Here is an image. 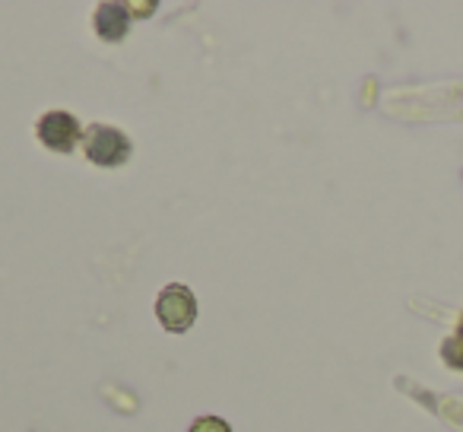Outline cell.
I'll use <instances>...</instances> for the list:
<instances>
[{"mask_svg": "<svg viewBox=\"0 0 463 432\" xmlns=\"http://www.w3.org/2000/svg\"><path fill=\"white\" fill-rule=\"evenodd\" d=\"M156 315H159L162 328L172 331V334H184L187 328L197 318V299L187 286L172 283L159 293V302H156Z\"/></svg>", "mask_w": 463, "mask_h": 432, "instance_id": "6da1fadb", "label": "cell"}, {"mask_svg": "<svg viewBox=\"0 0 463 432\" xmlns=\"http://www.w3.org/2000/svg\"><path fill=\"white\" fill-rule=\"evenodd\" d=\"M83 147H86V156H90L96 166H109V168L128 162V156H130L128 137L115 128H105V124H92V128H86Z\"/></svg>", "mask_w": 463, "mask_h": 432, "instance_id": "7a4b0ae2", "label": "cell"}, {"mask_svg": "<svg viewBox=\"0 0 463 432\" xmlns=\"http://www.w3.org/2000/svg\"><path fill=\"white\" fill-rule=\"evenodd\" d=\"M96 33L105 42L124 39V33H128V7H121V4H102L96 10Z\"/></svg>", "mask_w": 463, "mask_h": 432, "instance_id": "277c9868", "label": "cell"}, {"mask_svg": "<svg viewBox=\"0 0 463 432\" xmlns=\"http://www.w3.org/2000/svg\"><path fill=\"white\" fill-rule=\"evenodd\" d=\"M448 360L457 362V366H463V324H460V334L448 343Z\"/></svg>", "mask_w": 463, "mask_h": 432, "instance_id": "8992f818", "label": "cell"}, {"mask_svg": "<svg viewBox=\"0 0 463 432\" xmlns=\"http://www.w3.org/2000/svg\"><path fill=\"white\" fill-rule=\"evenodd\" d=\"M39 140L48 149L58 153H73V147L80 143V121L71 111H48L39 121Z\"/></svg>", "mask_w": 463, "mask_h": 432, "instance_id": "3957f363", "label": "cell"}, {"mask_svg": "<svg viewBox=\"0 0 463 432\" xmlns=\"http://www.w3.org/2000/svg\"><path fill=\"white\" fill-rule=\"evenodd\" d=\"M191 432H232V429H229V423L219 417H200L197 423L191 426Z\"/></svg>", "mask_w": 463, "mask_h": 432, "instance_id": "5b68a950", "label": "cell"}]
</instances>
